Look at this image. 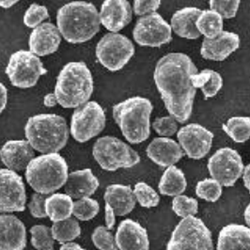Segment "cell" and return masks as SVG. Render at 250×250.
Segmentation results:
<instances>
[{"mask_svg": "<svg viewBox=\"0 0 250 250\" xmlns=\"http://www.w3.org/2000/svg\"><path fill=\"white\" fill-rule=\"evenodd\" d=\"M94 88L93 78L87 64L67 63L58 75L55 95L63 108H77L88 102Z\"/></svg>", "mask_w": 250, "mask_h": 250, "instance_id": "3957f363", "label": "cell"}, {"mask_svg": "<svg viewBox=\"0 0 250 250\" xmlns=\"http://www.w3.org/2000/svg\"><path fill=\"white\" fill-rule=\"evenodd\" d=\"M245 166L237 150L221 148L216 150L208 160L210 175L222 187L231 188L243 176Z\"/></svg>", "mask_w": 250, "mask_h": 250, "instance_id": "7c38bea8", "label": "cell"}, {"mask_svg": "<svg viewBox=\"0 0 250 250\" xmlns=\"http://www.w3.org/2000/svg\"><path fill=\"white\" fill-rule=\"evenodd\" d=\"M152 128L162 138H170L178 132L177 121L172 116L155 119L152 123Z\"/></svg>", "mask_w": 250, "mask_h": 250, "instance_id": "60d3db41", "label": "cell"}, {"mask_svg": "<svg viewBox=\"0 0 250 250\" xmlns=\"http://www.w3.org/2000/svg\"><path fill=\"white\" fill-rule=\"evenodd\" d=\"M240 46V37L234 32L222 31L213 39L205 38L202 42L200 55L213 62H223Z\"/></svg>", "mask_w": 250, "mask_h": 250, "instance_id": "ac0fdd59", "label": "cell"}, {"mask_svg": "<svg viewBox=\"0 0 250 250\" xmlns=\"http://www.w3.org/2000/svg\"><path fill=\"white\" fill-rule=\"evenodd\" d=\"M43 104L46 107H54L58 104V100L55 93H48L43 98Z\"/></svg>", "mask_w": 250, "mask_h": 250, "instance_id": "bcb514c9", "label": "cell"}, {"mask_svg": "<svg viewBox=\"0 0 250 250\" xmlns=\"http://www.w3.org/2000/svg\"><path fill=\"white\" fill-rule=\"evenodd\" d=\"M115 239L119 250H150L146 229L130 218L120 223Z\"/></svg>", "mask_w": 250, "mask_h": 250, "instance_id": "2e32d148", "label": "cell"}, {"mask_svg": "<svg viewBox=\"0 0 250 250\" xmlns=\"http://www.w3.org/2000/svg\"><path fill=\"white\" fill-rule=\"evenodd\" d=\"M241 0H210V8L225 19L236 16Z\"/></svg>", "mask_w": 250, "mask_h": 250, "instance_id": "ab89813d", "label": "cell"}, {"mask_svg": "<svg viewBox=\"0 0 250 250\" xmlns=\"http://www.w3.org/2000/svg\"><path fill=\"white\" fill-rule=\"evenodd\" d=\"M196 195L201 200L215 202L222 196V186L213 178L204 179L197 184Z\"/></svg>", "mask_w": 250, "mask_h": 250, "instance_id": "e575fe53", "label": "cell"}, {"mask_svg": "<svg viewBox=\"0 0 250 250\" xmlns=\"http://www.w3.org/2000/svg\"><path fill=\"white\" fill-rule=\"evenodd\" d=\"M104 220H105V227L111 230L114 229V226L116 224V214L112 208L105 203L104 205Z\"/></svg>", "mask_w": 250, "mask_h": 250, "instance_id": "ee69618b", "label": "cell"}, {"mask_svg": "<svg viewBox=\"0 0 250 250\" xmlns=\"http://www.w3.org/2000/svg\"><path fill=\"white\" fill-rule=\"evenodd\" d=\"M25 226L13 214H0V250H24Z\"/></svg>", "mask_w": 250, "mask_h": 250, "instance_id": "ffe728a7", "label": "cell"}, {"mask_svg": "<svg viewBox=\"0 0 250 250\" xmlns=\"http://www.w3.org/2000/svg\"><path fill=\"white\" fill-rule=\"evenodd\" d=\"M188 188L185 173L176 166H170L164 171L158 185L160 194L167 197L182 195Z\"/></svg>", "mask_w": 250, "mask_h": 250, "instance_id": "4316f807", "label": "cell"}, {"mask_svg": "<svg viewBox=\"0 0 250 250\" xmlns=\"http://www.w3.org/2000/svg\"><path fill=\"white\" fill-rule=\"evenodd\" d=\"M146 152L150 161L166 168L175 166L186 154L175 140L162 137L154 138L147 147Z\"/></svg>", "mask_w": 250, "mask_h": 250, "instance_id": "7402d4cb", "label": "cell"}, {"mask_svg": "<svg viewBox=\"0 0 250 250\" xmlns=\"http://www.w3.org/2000/svg\"><path fill=\"white\" fill-rule=\"evenodd\" d=\"M68 165L58 152L44 153L33 158L25 168V179L31 188L41 194L50 195L65 186Z\"/></svg>", "mask_w": 250, "mask_h": 250, "instance_id": "8992f818", "label": "cell"}, {"mask_svg": "<svg viewBox=\"0 0 250 250\" xmlns=\"http://www.w3.org/2000/svg\"><path fill=\"white\" fill-rule=\"evenodd\" d=\"M26 195L22 177L9 168L0 169V213L24 212Z\"/></svg>", "mask_w": 250, "mask_h": 250, "instance_id": "5bb4252c", "label": "cell"}, {"mask_svg": "<svg viewBox=\"0 0 250 250\" xmlns=\"http://www.w3.org/2000/svg\"><path fill=\"white\" fill-rule=\"evenodd\" d=\"M198 68L191 58L183 53H169L155 66L153 79L165 106L176 121L186 124L191 117L197 88L191 76Z\"/></svg>", "mask_w": 250, "mask_h": 250, "instance_id": "6da1fadb", "label": "cell"}, {"mask_svg": "<svg viewBox=\"0 0 250 250\" xmlns=\"http://www.w3.org/2000/svg\"><path fill=\"white\" fill-rule=\"evenodd\" d=\"M161 2L162 0H134V13L138 16L156 13Z\"/></svg>", "mask_w": 250, "mask_h": 250, "instance_id": "7bdbcfd3", "label": "cell"}, {"mask_svg": "<svg viewBox=\"0 0 250 250\" xmlns=\"http://www.w3.org/2000/svg\"><path fill=\"white\" fill-rule=\"evenodd\" d=\"M19 0H0V7L4 9H9L18 3Z\"/></svg>", "mask_w": 250, "mask_h": 250, "instance_id": "681fc988", "label": "cell"}, {"mask_svg": "<svg viewBox=\"0 0 250 250\" xmlns=\"http://www.w3.org/2000/svg\"><path fill=\"white\" fill-rule=\"evenodd\" d=\"M172 210L176 215L182 218L195 216L199 212V203L196 199L182 194L172 200Z\"/></svg>", "mask_w": 250, "mask_h": 250, "instance_id": "8d00e7d4", "label": "cell"}, {"mask_svg": "<svg viewBox=\"0 0 250 250\" xmlns=\"http://www.w3.org/2000/svg\"><path fill=\"white\" fill-rule=\"evenodd\" d=\"M101 24L117 33L132 21V8L128 0H104L101 6Z\"/></svg>", "mask_w": 250, "mask_h": 250, "instance_id": "e0dca14e", "label": "cell"}, {"mask_svg": "<svg viewBox=\"0 0 250 250\" xmlns=\"http://www.w3.org/2000/svg\"><path fill=\"white\" fill-rule=\"evenodd\" d=\"M74 201L67 194H52L45 200V212L52 222L70 218L73 214Z\"/></svg>", "mask_w": 250, "mask_h": 250, "instance_id": "83f0119b", "label": "cell"}, {"mask_svg": "<svg viewBox=\"0 0 250 250\" xmlns=\"http://www.w3.org/2000/svg\"><path fill=\"white\" fill-rule=\"evenodd\" d=\"M52 235L55 241L61 245L73 242L81 234V228L75 218H67L65 220L54 222L51 228Z\"/></svg>", "mask_w": 250, "mask_h": 250, "instance_id": "4dcf8cb0", "label": "cell"}, {"mask_svg": "<svg viewBox=\"0 0 250 250\" xmlns=\"http://www.w3.org/2000/svg\"><path fill=\"white\" fill-rule=\"evenodd\" d=\"M192 84L195 88H200L204 98L207 100L214 97L223 87V78L217 72L205 69L200 73L191 76Z\"/></svg>", "mask_w": 250, "mask_h": 250, "instance_id": "f1b7e54d", "label": "cell"}, {"mask_svg": "<svg viewBox=\"0 0 250 250\" xmlns=\"http://www.w3.org/2000/svg\"><path fill=\"white\" fill-rule=\"evenodd\" d=\"M104 200L107 203L118 216H125L131 213L137 204L134 190L129 186L110 185L108 186Z\"/></svg>", "mask_w": 250, "mask_h": 250, "instance_id": "cb8c5ba5", "label": "cell"}, {"mask_svg": "<svg viewBox=\"0 0 250 250\" xmlns=\"http://www.w3.org/2000/svg\"><path fill=\"white\" fill-rule=\"evenodd\" d=\"M222 129L236 143H245L250 138V117H232L229 119Z\"/></svg>", "mask_w": 250, "mask_h": 250, "instance_id": "1f68e13d", "label": "cell"}, {"mask_svg": "<svg viewBox=\"0 0 250 250\" xmlns=\"http://www.w3.org/2000/svg\"><path fill=\"white\" fill-rule=\"evenodd\" d=\"M31 245L37 250H53L55 239L51 228L44 225H35L30 229Z\"/></svg>", "mask_w": 250, "mask_h": 250, "instance_id": "d6a6232c", "label": "cell"}, {"mask_svg": "<svg viewBox=\"0 0 250 250\" xmlns=\"http://www.w3.org/2000/svg\"><path fill=\"white\" fill-rule=\"evenodd\" d=\"M134 194L136 200L141 207L153 208L157 207L160 203V196L158 193L144 182H139L136 184Z\"/></svg>", "mask_w": 250, "mask_h": 250, "instance_id": "d590c367", "label": "cell"}, {"mask_svg": "<svg viewBox=\"0 0 250 250\" xmlns=\"http://www.w3.org/2000/svg\"><path fill=\"white\" fill-rule=\"evenodd\" d=\"M244 217H245V221L247 223V225L250 228V203L247 206L245 213H244Z\"/></svg>", "mask_w": 250, "mask_h": 250, "instance_id": "f907efd6", "label": "cell"}, {"mask_svg": "<svg viewBox=\"0 0 250 250\" xmlns=\"http://www.w3.org/2000/svg\"><path fill=\"white\" fill-rule=\"evenodd\" d=\"M92 154L101 167L106 171L131 168L140 162V156L130 145L115 137L98 138L93 145Z\"/></svg>", "mask_w": 250, "mask_h": 250, "instance_id": "52a82bcc", "label": "cell"}, {"mask_svg": "<svg viewBox=\"0 0 250 250\" xmlns=\"http://www.w3.org/2000/svg\"><path fill=\"white\" fill-rule=\"evenodd\" d=\"M196 26L201 35L213 39L223 31V17L213 10L201 11Z\"/></svg>", "mask_w": 250, "mask_h": 250, "instance_id": "f546056e", "label": "cell"}, {"mask_svg": "<svg viewBox=\"0 0 250 250\" xmlns=\"http://www.w3.org/2000/svg\"><path fill=\"white\" fill-rule=\"evenodd\" d=\"M26 140L42 153L58 152L66 146L69 128L66 120L57 114H39L30 117L25 126Z\"/></svg>", "mask_w": 250, "mask_h": 250, "instance_id": "5b68a950", "label": "cell"}, {"mask_svg": "<svg viewBox=\"0 0 250 250\" xmlns=\"http://www.w3.org/2000/svg\"><path fill=\"white\" fill-rule=\"evenodd\" d=\"M91 240L95 248L99 250H119L114 235L104 226H99L94 229Z\"/></svg>", "mask_w": 250, "mask_h": 250, "instance_id": "74e56055", "label": "cell"}, {"mask_svg": "<svg viewBox=\"0 0 250 250\" xmlns=\"http://www.w3.org/2000/svg\"><path fill=\"white\" fill-rule=\"evenodd\" d=\"M167 250H213L211 230L196 216L183 218L172 231Z\"/></svg>", "mask_w": 250, "mask_h": 250, "instance_id": "ba28073f", "label": "cell"}, {"mask_svg": "<svg viewBox=\"0 0 250 250\" xmlns=\"http://www.w3.org/2000/svg\"><path fill=\"white\" fill-rule=\"evenodd\" d=\"M152 110L150 101L141 96L128 98L113 106L114 121L129 143L140 144L150 138Z\"/></svg>", "mask_w": 250, "mask_h": 250, "instance_id": "277c9868", "label": "cell"}, {"mask_svg": "<svg viewBox=\"0 0 250 250\" xmlns=\"http://www.w3.org/2000/svg\"><path fill=\"white\" fill-rule=\"evenodd\" d=\"M105 114L97 102L90 101L77 107L71 120V135L77 142L85 143L97 137L105 127Z\"/></svg>", "mask_w": 250, "mask_h": 250, "instance_id": "8fae6325", "label": "cell"}, {"mask_svg": "<svg viewBox=\"0 0 250 250\" xmlns=\"http://www.w3.org/2000/svg\"><path fill=\"white\" fill-rule=\"evenodd\" d=\"M35 158L34 149L27 140H9L0 149V159L11 170H25Z\"/></svg>", "mask_w": 250, "mask_h": 250, "instance_id": "44dd1931", "label": "cell"}, {"mask_svg": "<svg viewBox=\"0 0 250 250\" xmlns=\"http://www.w3.org/2000/svg\"><path fill=\"white\" fill-rule=\"evenodd\" d=\"M99 186L98 178L90 168H86L69 174L65 184V192L72 199L79 200L92 196Z\"/></svg>", "mask_w": 250, "mask_h": 250, "instance_id": "603a6c76", "label": "cell"}, {"mask_svg": "<svg viewBox=\"0 0 250 250\" xmlns=\"http://www.w3.org/2000/svg\"><path fill=\"white\" fill-rule=\"evenodd\" d=\"M135 45L129 38L119 33H107L96 46L98 62L108 71L122 70L135 55Z\"/></svg>", "mask_w": 250, "mask_h": 250, "instance_id": "30bf717a", "label": "cell"}, {"mask_svg": "<svg viewBox=\"0 0 250 250\" xmlns=\"http://www.w3.org/2000/svg\"><path fill=\"white\" fill-rule=\"evenodd\" d=\"M62 34L58 26L52 23H43L35 27L28 40L29 50L38 57H45L59 49Z\"/></svg>", "mask_w": 250, "mask_h": 250, "instance_id": "d6986e66", "label": "cell"}, {"mask_svg": "<svg viewBox=\"0 0 250 250\" xmlns=\"http://www.w3.org/2000/svg\"><path fill=\"white\" fill-rule=\"evenodd\" d=\"M100 211V205L97 200L89 197L82 198L74 203L73 214L80 221H88L93 219Z\"/></svg>", "mask_w": 250, "mask_h": 250, "instance_id": "836d02e7", "label": "cell"}, {"mask_svg": "<svg viewBox=\"0 0 250 250\" xmlns=\"http://www.w3.org/2000/svg\"><path fill=\"white\" fill-rule=\"evenodd\" d=\"M57 25L66 42L83 43L100 31V14L90 2L73 1L58 11Z\"/></svg>", "mask_w": 250, "mask_h": 250, "instance_id": "7a4b0ae2", "label": "cell"}, {"mask_svg": "<svg viewBox=\"0 0 250 250\" xmlns=\"http://www.w3.org/2000/svg\"><path fill=\"white\" fill-rule=\"evenodd\" d=\"M47 197L48 195L41 194L37 192H35L31 196V199L28 203V209L33 217L40 219L47 217V214L45 212V200Z\"/></svg>", "mask_w": 250, "mask_h": 250, "instance_id": "b9f144b4", "label": "cell"}, {"mask_svg": "<svg viewBox=\"0 0 250 250\" xmlns=\"http://www.w3.org/2000/svg\"><path fill=\"white\" fill-rule=\"evenodd\" d=\"M177 138L185 153L193 160L204 158L213 146V133L198 124L182 127L177 133Z\"/></svg>", "mask_w": 250, "mask_h": 250, "instance_id": "9a60e30c", "label": "cell"}, {"mask_svg": "<svg viewBox=\"0 0 250 250\" xmlns=\"http://www.w3.org/2000/svg\"><path fill=\"white\" fill-rule=\"evenodd\" d=\"M133 37L140 46L160 47L172 41V29L159 13H150L137 21Z\"/></svg>", "mask_w": 250, "mask_h": 250, "instance_id": "4fadbf2b", "label": "cell"}, {"mask_svg": "<svg viewBox=\"0 0 250 250\" xmlns=\"http://www.w3.org/2000/svg\"><path fill=\"white\" fill-rule=\"evenodd\" d=\"M8 103V90L6 87L0 83V114L3 112Z\"/></svg>", "mask_w": 250, "mask_h": 250, "instance_id": "f6af8a7d", "label": "cell"}, {"mask_svg": "<svg viewBox=\"0 0 250 250\" xmlns=\"http://www.w3.org/2000/svg\"><path fill=\"white\" fill-rule=\"evenodd\" d=\"M243 181H244L245 187L249 190L250 194V164H249L247 167H245L244 173H243Z\"/></svg>", "mask_w": 250, "mask_h": 250, "instance_id": "7dc6e473", "label": "cell"}, {"mask_svg": "<svg viewBox=\"0 0 250 250\" xmlns=\"http://www.w3.org/2000/svg\"><path fill=\"white\" fill-rule=\"evenodd\" d=\"M5 72L12 85L19 88L34 87L40 77L47 74V70L43 67L39 57L26 50L14 52L9 60Z\"/></svg>", "mask_w": 250, "mask_h": 250, "instance_id": "9c48e42d", "label": "cell"}, {"mask_svg": "<svg viewBox=\"0 0 250 250\" xmlns=\"http://www.w3.org/2000/svg\"><path fill=\"white\" fill-rule=\"evenodd\" d=\"M201 10L196 7H186L177 11L171 17L170 26L176 35L188 40L199 39L201 36L196 22Z\"/></svg>", "mask_w": 250, "mask_h": 250, "instance_id": "484cf974", "label": "cell"}, {"mask_svg": "<svg viewBox=\"0 0 250 250\" xmlns=\"http://www.w3.org/2000/svg\"><path fill=\"white\" fill-rule=\"evenodd\" d=\"M49 17L48 10L45 6L33 3L29 6L24 15V24L29 28H35L41 25L42 21Z\"/></svg>", "mask_w": 250, "mask_h": 250, "instance_id": "f35d334b", "label": "cell"}, {"mask_svg": "<svg viewBox=\"0 0 250 250\" xmlns=\"http://www.w3.org/2000/svg\"><path fill=\"white\" fill-rule=\"evenodd\" d=\"M60 250H87L83 248H81L78 244L76 243H73V242H70V243H67V244H64L62 245V247L60 249Z\"/></svg>", "mask_w": 250, "mask_h": 250, "instance_id": "c3c4849f", "label": "cell"}, {"mask_svg": "<svg viewBox=\"0 0 250 250\" xmlns=\"http://www.w3.org/2000/svg\"><path fill=\"white\" fill-rule=\"evenodd\" d=\"M217 250H250V228L229 224L222 228L217 237Z\"/></svg>", "mask_w": 250, "mask_h": 250, "instance_id": "d4e9b609", "label": "cell"}]
</instances>
